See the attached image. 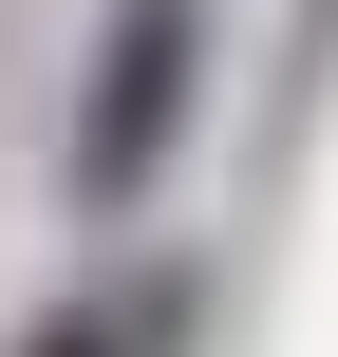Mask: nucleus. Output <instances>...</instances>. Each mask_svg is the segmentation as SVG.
Returning a JSON list of instances; mask_svg holds the SVG:
<instances>
[{"label":"nucleus","instance_id":"nucleus-2","mask_svg":"<svg viewBox=\"0 0 338 357\" xmlns=\"http://www.w3.org/2000/svg\"><path fill=\"white\" fill-rule=\"evenodd\" d=\"M169 320H188V282H94V301H56L19 357H169Z\"/></svg>","mask_w":338,"mask_h":357},{"label":"nucleus","instance_id":"nucleus-1","mask_svg":"<svg viewBox=\"0 0 338 357\" xmlns=\"http://www.w3.org/2000/svg\"><path fill=\"white\" fill-rule=\"evenodd\" d=\"M188 113H207V0H113L94 19V75H75V132H56V188L94 226L151 207L169 151H188Z\"/></svg>","mask_w":338,"mask_h":357}]
</instances>
